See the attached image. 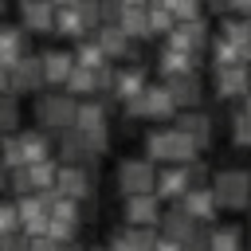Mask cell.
<instances>
[{
	"label": "cell",
	"instance_id": "6da1fadb",
	"mask_svg": "<svg viewBox=\"0 0 251 251\" xmlns=\"http://www.w3.org/2000/svg\"><path fill=\"white\" fill-rule=\"evenodd\" d=\"M196 157H200L196 145H192L176 126H157V129L145 133V161H153L157 169H161V165H188V161H196Z\"/></svg>",
	"mask_w": 251,
	"mask_h": 251
},
{
	"label": "cell",
	"instance_id": "7a4b0ae2",
	"mask_svg": "<svg viewBox=\"0 0 251 251\" xmlns=\"http://www.w3.org/2000/svg\"><path fill=\"white\" fill-rule=\"evenodd\" d=\"M212 196L220 212H251V173L247 169H216L212 173Z\"/></svg>",
	"mask_w": 251,
	"mask_h": 251
},
{
	"label": "cell",
	"instance_id": "3957f363",
	"mask_svg": "<svg viewBox=\"0 0 251 251\" xmlns=\"http://www.w3.org/2000/svg\"><path fill=\"white\" fill-rule=\"evenodd\" d=\"M75 114H78V102H75L67 90H59V94H39V98H35V122H39L43 133H55V137L71 133V129H75Z\"/></svg>",
	"mask_w": 251,
	"mask_h": 251
},
{
	"label": "cell",
	"instance_id": "277c9868",
	"mask_svg": "<svg viewBox=\"0 0 251 251\" xmlns=\"http://www.w3.org/2000/svg\"><path fill=\"white\" fill-rule=\"evenodd\" d=\"M122 106H126L129 118H149V122H165V118L176 114V106H173L165 82H161V86H145L137 98H129V102H122Z\"/></svg>",
	"mask_w": 251,
	"mask_h": 251
},
{
	"label": "cell",
	"instance_id": "5b68a950",
	"mask_svg": "<svg viewBox=\"0 0 251 251\" xmlns=\"http://www.w3.org/2000/svg\"><path fill=\"white\" fill-rule=\"evenodd\" d=\"M122 196H141V192H153V180H157V165L145 161V157H126L114 173Z\"/></svg>",
	"mask_w": 251,
	"mask_h": 251
},
{
	"label": "cell",
	"instance_id": "8992f818",
	"mask_svg": "<svg viewBox=\"0 0 251 251\" xmlns=\"http://www.w3.org/2000/svg\"><path fill=\"white\" fill-rule=\"evenodd\" d=\"M43 82V63L39 55H20L12 67H8V94H35Z\"/></svg>",
	"mask_w": 251,
	"mask_h": 251
},
{
	"label": "cell",
	"instance_id": "52a82bcc",
	"mask_svg": "<svg viewBox=\"0 0 251 251\" xmlns=\"http://www.w3.org/2000/svg\"><path fill=\"white\" fill-rule=\"evenodd\" d=\"M176 208H180L196 227H212V224L220 220V204H216L212 188H188V192L176 200Z\"/></svg>",
	"mask_w": 251,
	"mask_h": 251
},
{
	"label": "cell",
	"instance_id": "ba28073f",
	"mask_svg": "<svg viewBox=\"0 0 251 251\" xmlns=\"http://www.w3.org/2000/svg\"><path fill=\"white\" fill-rule=\"evenodd\" d=\"M161 200L153 192H141V196H122V220L126 227H157L161 224Z\"/></svg>",
	"mask_w": 251,
	"mask_h": 251
},
{
	"label": "cell",
	"instance_id": "9c48e42d",
	"mask_svg": "<svg viewBox=\"0 0 251 251\" xmlns=\"http://www.w3.org/2000/svg\"><path fill=\"white\" fill-rule=\"evenodd\" d=\"M165 90H169L176 114H180V110H200V102H204V82H200L196 71H184V75L165 78Z\"/></svg>",
	"mask_w": 251,
	"mask_h": 251
},
{
	"label": "cell",
	"instance_id": "30bf717a",
	"mask_svg": "<svg viewBox=\"0 0 251 251\" xmlns=\"http://www.w3.org/2000/svg\"><path fill=\"white\" fill-rule=\"evenodd\" d=\"M55 192L75 200V204H86L94 196V180H90V169H78V165H59L55 173Z\"/></svg>",
	"mask_w": 251,
	"mask_h": 251
},
{
	"label": "cell",
	"instance_id": "8fae6325",
	"mask_svg": "<svg viewBox=\"0 0 251 251\" xmlns=\"http://www.w3.org/2000/svg\"><path fill=\"white\" fill-rule=\"evenodd\" d=\"M212 86H216V98L220 102L247 98V90H251V67H216Z\"/></svg>",
	"mask_w": 251,
	"mask_h": 251
},
{
	"label": "cell",
	"instance_id": "7c38bea8",
	"mask_svg": "<svg viewBox=\"0 0 251 251\" xmlns=\"http://www.w3.org/2000/svg\"><path fill=\"white\" fill-rule=\"evenodd\" d=\"M169 43L180 47V51H188V55H200V51L212 43V31H208L204 20H180V24H173Z\"/></svg>",
	"mask_w": 251,
	"mask_h": 251
},
{
	"label": "cell",
	"instance_id": "4fadbf2b",
	"mask_svg": "<svg viewBox=\"0 0 251 251\" xmlns=\"http://www.w3.org/2000/svg\"><path fill=\"white\" fill-rule=\"evenodd\" d=\"M176 129L196 145V153H204V149L212 145V137H216L212 118H208L204 110H180V114H176Z\"/></svg>",
	"mask_w": 251,
	"mask_h": 251
},
{
	"label": "cell",
	"instance_id": "5bb4252c",
	"mask_svg": "<svg viewBox=\"0 0 251 251\" xmlns=\"http://www.w3.org/2000/svg\"><path fill=\"white\" fill-rule=\"evenodd\" d=\"M184 192H188L184 165H161V169H157V180H153V196H157V200H169V204H176Z\"/></svg>",
	"mask_w": 251,
	"mask_h": 251
},
{
	"label": "cell",
	"instance_id": "9a60e30c",
	"mask_svg": "<svg viewBox=\"0 0 251 251\" xmlns=\"http://www.w3.org/2000/svg\"><path fill=\"white\" fill-rule=\"evenodd\" d=\"M204 243H208V251H247V231L239 227V224H212V227H204Z\"/></svg>",
	"mask_w": 251,
	"mask_h": 251
},
{
	"label": "cell",
	"instance_id": "2e32d148",
	"mask_svg": "<svg viewBox=\"0 0 251 251\" xmlns=\"http://www.w3.org/2000/svg\"><path fill=\"white\" fill-rule=\"evenodd\" d=\"M145 86H149V78H145V67H137V63H126V67H118V71H114L110 94H114V98H122V102H129V98H137Z\"/></svg>",
	"mask_w": 251,
	"mask_h": 251
},
{
	"label": "cell",
	"instance_id": "e0dca14e",
	"mask_svg": "<svg viewBox=\"0 0 251 251\" xmlns=\"http://www.w3.org/2000/svg\"><path fill=\"white\" fill-rule=\"evenodd\" d=\"M20 20L35 35H47L55 27V4L51 0H20Z\"/></svg>",
	"mask_w": 251,
	"mask_h": 251
},
{
	"label": "cell",
	"instance_id": "ac0fdd59",
	"mask_svg": "<svg viewBox=\"0 0 251 251\" xmlns=\"http://www.w3.org/2000/svg\"><path fill=\"white\" fill-rule=\"evenodd\" d=\"M94 43L102 47L106 59H126V55H133V39H126V31H122L118 24H98Z\"/></svg>",
	"mask_w": 251,
	"mask_h": 251
},
{
	"label": "cell",
	"instance_id": "d6986e66",
	"mask_svg": "<svg viewBox=\"0 0 251 251\" xmlns=\"http://www.w3.org/2000/svg\"><path fill=\"white\" fill-rule=\"evenodd\" d=\"M196 63H200V55H188V51H180V47H173V43H165V47L157 51V75H161V78L196 71Z\"/></svg>",
	"mask_w": 251,
	"mask_h": 251
},
{
	"label": "cell",
	"instance_id": "ffe728a7",
	"mask_svg": "<svg viewBox=\"0 0 251 251\" xmlns=\"http://www.w3.org/2000/svg\"><path fill=\"white\" fill-rule=\"evenodd\" d=\"M157 231H161L165 239H173V243H188V239H192L200 227H196V224H192V220H188V216H184V212L173 204L169 212H161V224H157Z\"/></svg>",
	"mask_w": 251,
	"mask_h": 251
},
{
	"label": "cell",
	"instance_id": "44dd1931",
	"mask_svg": "<svg viewBox=\"0 0 251 251\" xmlns=\"http://www.w3.org/2000/svg\"><path fill=\"white\" fill-rule=\"evenodd\" d=\"M39 63H43V82L63 90L67 75L75 71V55L71 51H47V55H39Z\"/></svg>",
	"mask_w": 251,
	"mask_h": 251
},
{
	"label": "cell",
	"instance_id": "7402d4cb",
	"mask_svg": "<svg viewBox=\"0 0 251 251\" xmlns=\"http://www.w3.org/2000/svg\"><path fill=\"white\" fill-rule=\"evenodd\" d=\"M212 67H251V47H239V43H227L224 35H216L212 43Z\"/></svg>",
	"mask_w": 251,
	"mask_h": 251
},
{
	"label": "cell",
	"instance_id": "603a6c76",
	"mask_svg": "<svg viewBox=\"0 0 251 251\" xmlns=\"http://www.w3.org/2000/svg\"><path fill=\"white\" fill-rule=\"evenodd\" d=\"M16 149H20V161H24V165L47 161V157H51V153H47V133H43V129H39V133H31V129L16 133Z\"/></svg>",
	"mask_w": 251,
	"mask_h": 251
},
{
	"label": "cell",
	"instance_id": "cb8c5ba5",
	"mask_svg": "<svg viewBox=\"0 0 251 251\" xmlns=\"http://www.w3.org/2000/svg\"><path fill=\"white\" fill-rule=\"evenodd\" d=\"M118 27L126 31V39H149V12L145 8H122Z\"/></svg>",
	"mask_w": 251,
	"mask_h": 251
},
{
	"label": "cell",
	"instance_id": "d4e9b609",
	"mask_svg": "<svg viewBox=\"0 0 251 251\" xmlns=\"http://www.w3.org/2000/svg\"><path fill=\"white\" fill-rule=\"evenodd\" d=\"M55 35H67V39H82L86 35V24L78 16V8H55Z\"/></svg>",
	"mask_w": 251,
	"mask_h": 251
},
{
	"label": "cell",
	"instance_id": "484cf974",
	"mask_svg": "<svg viewBox=\"0 0 251 251\" xmlns=\"http://www.w3.org/2000/svg\"><path fill=\"white\" fill-rule=\"evenodd\" d=\"M24 55V31L20 27H0V63L12 67Z\"/></svg>",
	"mask_w": 251,
	"mask_h": 251
},
{
	"label": "cell",
	"instance_id": "4316f807",
	"mask_svg": "<svg viewBox=\"0 0 251 251\" xmlns=\"http://www.w3.org/2000/svg\"><path fill=\"white\" fill-rule=\"evenodd\" d=\"M75 63H78V67H86V71H102V67H110V59L102 55V47H98L94 39H82V43H78Z\"/></svg>",
	"mask_w": 251,
	"mask_h": 251
},
{
	"label": "cell",
	"instance_id": "83f0119b",
	"mask_svg": "<svg viewBox=\"0 0 251 251\" xmlns=\"http://www.w3.org/2000/svg\"><path fill=\"white\" fill-rule=\"evenodd\" d=\"M20 122V106H16V94H0V133H12Z\"/></svg>",
	"mask_w": 251,
	"mask_h": 251
},
{
	"label": "cell",
	"instance_id": "f1b7e54d",
	"mask_svg": "<svg viewBox=\"0 0 251 251\" xmlns=\"http://www.w3.org/2000/svg\"><path fill=\"white\" fill-rule=\"evenodd\" d=\"M231 145H235V149H251V118H247L243 110L231 118Z\"/></svg>",
	"mask_w": 251,
	"mask_h": 251
},
{
	"label": "cell",
	"instance_id": "f546056e",
	"mask_svg": "<svg viewBox=\"0 0 251 251\" xmlns=\"http://www.w3.org/2000/svg\"><path fill=\"white\" fill-rule=\"evenodd\" d=\"M145 12H149V35H169L173 31V12H165V8H149L145 4Z\"/></svg>",
	"mask_w": 251,
	"mask_h": 251
},
{
	"label": "cell",
	"instance_id": "4dcf8cb0",
	"mask_svg": "<svg viewBox=\"0 0 251 251\" xmlns=\"http://www.w3.org/2000/svg\"><path fill=\"white\" fill-rule=\"evenodd\" d=\"M200 4H204V0H173L169 12H173L176 24H180V20H200Z\"/></svg>",
	"mask_w": 251,
	"mask_h": 251
},
{
	"label": "cell",
	"instance_id": "1f68e13d",
	"mask_svg": "<svg viewBox=\"0 0 251 251\" xmlns=\"http://www.w3.org/2000/svg\"><path fill=\"white\" fill-rule=\"evenodd\" d=\"M106 251H137V247H133V239H129V227L114 231V235H110V243H106Z\"/></svg>",
	"mask_w": 251,
	"mask_h": 251
},
{
	"label": "cell",
	"instance_id": "d6a6232c",
	"mask_svg": "<svg viewBox=\"0 0 251 251\" xmlns=\"http://www.w3.org/2000/svg\"><path fill=\"white\" fill-rule=\"evenodd\" d=\"M4 90H8V67L0 63V94H4Z\"/></svg>",
	"mask_w": 251,
	"mask_h": 251
},
{
	"label": "cell",
	"instance_id": "836d02e7",
	"mask_svg": "<svg viewBox=\"0 0 251 251\" xmlns=\"http://www.w3.org/2000/svg\"><path fill=\"white\" fill-rule=\"evenodd\" d=\"M59 251H82V247H78V243L71 239V243H59Z\"/></svg>",
	"mask_w": 251,
	"mask_h": 251
},
{
	"label": "cell",
	"instance_id": "e575fe53",
	"mask_svg": "<svg viewBox=\"0 0 251 251\" xmlns=\"http://www.w3.org/2000/svg\"><path fill=\"white\" fill-rule=\"evenodd\" d=\"M8 184V169H4V161H0V188Z\"/></svg>",
	"mask_w": 251,
	"mask_h": 251
},
{
	"label": "cell",
	"instance_id": "d590c367",
	"mask_svg": "<svg viewBox=\"0 0 251 251\" xmlns=\"http://www.w3.org/2000/svg\"><path fill=\"white\" fill-rule=\"evenodd\" d=\"M243 114L251 118V90H247V98H243Z\"/></svg>",
	"mask_w": 251,
	"mask_h": 251
},
{
	"label": "cell",
	"instance_id": "8d00e7d4",
	"mask_svg": "<svg viewBox=\"0 0 251 251\" xmlns=\"http://www.w3.org/2000/svg\"><path fill=\"white\" fill-rule=\"evenodd\" d=\"M247 43H251V20H247Z\"/></svg>",
	"mask_w": 251,
	"mask_h": 251
},
{
	"label": "cell",
	"instance_id": "74e56055",
	"mask_svg": "<svg viewBox=\"0 0 251 251\" xmlns=\"http://www.w3.org/2000/svg\"><path fill=\"white\" fill-rule=\"evenodd\" d=\"M247 239H251V220H247Z\"/></svg>",
	"mask_w": 251,
	"mask_h": 251
},
{
	"label": "cell",
	"instance_id": "f35d334b",
	"mask_svg": "<svg viewBox=\"0 0 251 251\" xmlns=\"http://www.w3.org/2000/svg\"><path fill=\"white\" fill-rule=\"evenodd\" d=\"M0 12H4V0H0Z\"/></svg>",
	"mask_w": 251,
	"mask_h": 251
},
{
	"label": "cell",
	"instance_id": "ab89813d",
	"mask_svg": "<svg viewBox=\"0 0 251 251\" xmlns=\"http://www.w3.org/2000/svg\"><path fill=\"white\" fill-rule=\"evenodd\" d=\"M94 251H106V247H94Z\"/></svg>",
	"mask_w": 251,
	"mask_h": 251
}]
</instances>
